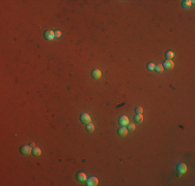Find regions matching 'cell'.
<instances>
[{"mask_svg": "<svg viewBox=\"0 0 195 186\" xmlns=\"http://www.w3.org/2000/svg\"><path fill=\"white\" fill-rule=\"evenodd\" d=\"M99 184V180L95 177H90V178L87 180V185L88 186H95Z\"/></svg>", "mask_w": 195, "mask_h": 186, "instance_id": "4", "label": "cell"}, {"mask_svg": "<svg viewBox=\"0 0 195 186\" xmlns=\"http://www.w3.org/2000/svg\"><path fill=\"white\" fill-rule=\"evenodd\" d=\"M91 75H92V78H94V79H101L102 72H101L100 69H95V70H92Z\"/></svg>", "mask_w": 195, "mask_h": 186, "instance_id": "9", "label": "cell"}, {"mask_svg": "<svg viewBox=\"0 0 195 186\" xmlns=\"http://www.w3.org/2000/svg\"><path fill=\"white\" fill-rule=\"evenodd\" d=\"M177 170H179L181 174H185L187 172V165L185 163H179L177 164Z\"/></svg>", "mask_w": 195, "mask_h": 186, "instance_id": "7", "label": "cell"}, {"mask_svg": "<svg viewBox=\"0 0 195 186\" xmlns=\"http://www.w3.org/2000/svg\"><path fill=\"white\" fill-rule=\"evenodd\" d=\"M80 120L82 123L84 124H88V123H91V118H90V116L88 114H86V113H84V114H82L80 116Z\"/></svg>", "mask_w": 195, "mask_h": 186, "instance_id": "1", "label": "cell"}, {"mask_svg": "<svg viewBox=\"0 0 195 186\" xmlns=\"http://www.w3.org/2000/svg\"><path fill=\"white\" fill-rule=\"evenodd\" d=\"M127 133H128V129H127L125 126H123V127H120L118 129V134H119L120 137H126Z\"/></svg>", "mask_w": 195, "mask_h": 186, "instance_id": "10", "label": "cell"}, {"mask_svg": "<svg viewBox=\"0 0 195 186\" xmlns=\"http://www.w3.org/2000/svg\"><path fill=\"white\" fill-rule=\"evenodd\" d=\"M77 179H78L80 182H84V181H86L87 176H86L85 173H82V172H80V173L77 174Z\"/></svg>", "mask_w": 195, "mask_h": 186, "instance_id": "8", "label": "cell"}, {"mask_svg": "<svg viewBox=\"0 0 195 186\" xmlns=\"http://www.w3.org/2000/svg\"><path fill=\"white\" fill-rule=\"evenodd\" d=\"M60 36H61V32H60V31H56V32H55V37L59 38Z\"/></svg>", "mask_w": 195, "mask_h": 186, "instance_id": "20", "label": "cell"}, {"mask_svg": "<svg viewBox=\"0 0 195 186\" xmlns=\"http://www.w3.org/2000/svg\"><path fill=\"white\" fill-rule=\"evenodd\" d=\"M192 2H193V1H184V3H183V6L185 7V8H189V7L191 6Z\"/></svg>", "mask_w": 195, "mask_h": 186, "instance_id": "16", "label": "cell"}, {"mask_svg": "<svg viewBox=\"0 0 195 186\" xmlns=\"http://www.w3.org/2000/svg\"><path fill=\"white\" fill-rule=\"evenodd\" d=\"M127 129H129V130L130 131H134L135 130V125H134V124H128V128H127Z\"/></svg>", "mask_w": 195, "mask_h": 186, "instance_id": "18", "label": "cell"}, {"mask_svg": "<svg viewBox=\"0 0 195 186\" xmlns=\"http://www.w3.org/2000/svg\"><path fill=\"white\" fill-rule=\"evenodd\" d=\"M163 67L165 69H172L174 67V63L172 60H166L165 62H164V65Z\"/></svg>", "mask_w": 195, "mask_h": 186, "instance_id": "5", "label": "cell"}, {"mask_svg": "<svg viewBox=\"0 0 195 186\" xmlns=\"http://www.w3.org/2000/svg\"><path fill=\"white\" fill-rule=\"evenodd\" d=\"M155 70L160 74V72H162L164 70V67H163L162 64H157V65H155Z\"/></svg>", "mask_w": 195, "mask_h": 186, "instance_id": "12", "label": "cell"}, {"mask_svg": "<svg viewBox=\"0 0 195 186\" xmlns=\"http://www.w3.org/2000/svg\"><path fill=\"white\" fill-rule=\"evenodd\" d=\"M32 150H33V149L31 148V146L25 145V146H23V147L21 148V153L24 154V155H29V154L32 153Z\"/></svg>", "mask_w": 195, "mask_h": 186, "instance_id": "2", "label": "cell"}, {"mask_svg": "<svg viewBox=\"0 0 195 186\" xmlns=\"http://www.w3.org/2000/svg\"><path fill=\"white\" fill-rule=\"evenodd\" d=\"M165 56H166V58H167V60H172V58L174 57V53L172 52V51H167Z\"/></svg>", "mask_w": 195, "mask_h": 186, "instance_id": "11", "label": "cell"}, {"mask_svg": "<svg viewBox=\"0 0 195 186\" xmlns=\"http://www.w3.org/2000/svg\"><path fill=\"white\" fill-rule=\"evenodd\" d=\"M135 121H136L137 123H141L143 121V117L141 114H137L136 116H135Z\"/></svg>", "mask_w": 195, "mask_h": 186, "instance_id": "14", "label": "cell"}, {"mask_svg": "<svg viewBox=\"0 0 195 186\" xmlns=\"http://www.w3.org/2000/svg\"><path fill=\"white\" fill-rule=\"evenodd\" d=\"M86 130L87 131H89V132H92L95 130V126H94V124H91V123H88L87 124V126H86Z\"/></svg>", "mask_w": 195, "mask_h": 186, "instance_id": "15", "label": "cell"}, {"mask_svg": "<svg viewBox=\"0 0 195 186\" xmlns=\"http://www.w3.org/2000/svg\"><path fill=\"white\" fill-rule=\"evenodd\" d=\"M32 153L35 155V156H39V155L42 154V151H41V149H39L38 147H34L33 148V150H32Z\"/></svg>", "mask_w": 195, "mask_h": 186, "instance_id": "13", "label": "cell"}, {"mask_svg": "<svg viewBox=\"0 0 195 186\" xmlns=\"http://www.w3.org/2000/svg\"><path fill=\"white\" fill-rule=\"evenodd\" d=\"M129 123H130V121H129V118L127 116H121L119 118V124L121 126H127Z\"/></svg>", "mask_w": 195, "mask_h": 186, "instance_id": "6", "label": "cell"}, {"mask_svg": "<svg viewBox=\"0 0 195 186\" xmlns=\"http://www.w3.org/2000/svg\"><path fill=\"white\" fill-rule=\"evenodd\" d=\"M142 111H143V110H142V108H140V106H137V108L135 109V112H136L137 114H141Z\"/></svg>", "mask_w": 195, "mask_h": 186, "instance_id": "19", "label": "cell"}, {"mask_svg": "<svg viewBox=\"0 0 195 186\" xmlns=\"http://www.w3.org/2000/svg\"><path fill=\"white\" fill-rule=\"evenodd\" d=\"M146 67H147L148 70H154L155 69V64L152 63V62H151V63L147 64V66H146Z\"/></svg>", "mask_w": 195, "mask_h": 186, "instance_id": "17", "label": "cell"}, {"mask_svg": "<svg viewBox=\"0 0 195 186\" xmlns=\"http://www.w3.org/2000/svg\"><path fill=\"white\" fill-rule=\"evenodd\" d=\"M45 37H46V39H48V40H53V39L55 38V32L52 30H47L46 32H45Z\"/></svg>", "mask_w": 195, "mask_h": 186, "instance_id": "3", "label": "cell"}]
</instances>
